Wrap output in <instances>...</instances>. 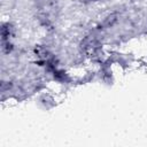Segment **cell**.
Masks as SVG:
<instances>
[{"instance_id":"cell-2","label":"cell","mask_w":147,"mask_h":147,"mask_svg":"<svg viewBox=\"0 0 147 147\" xmlns=\"http://www.w3.org/2000/svg\"><path fill=\"white\" fill-rule=\"evenodd\" d=\"M14 33V28L10 23H2L1 25V39L2 41H8Z\"/></svg>"},{"instance_id":"cell-4","label":"cell","mask_w":147,"mask_h":147,"mask_svg":"<svg viewBox=\"0 0 147 147\" xmlns=\"http://www.w3.org/2000/svg\"><path fill=\"white\" fill-rule=\"evenodd\" d=\"M13 48H14V46H13V44L9 40L8 41H2V52L3 53L9 54L13 51Z\"/></svg>"},{"instance_id":"cell-1","label":"cell","mask_w":147,"mask_h":147,"mask_svg":"<svg viewBox=\"0 0 147 147\" xmlns=\"http://www.w3.org/2000/svg\"><path fill=\"white\" fill-rule=\"evenodd\" d=\"M80 48L82 51L87 55V56H95L98 54V52L100 51L101 48V45H100V41L93 37V36H88V37H85L82 42H80Z\"/></svg>"},{"instance_id":"cell-5","label":"cell","mask_w":147,"mask_h":147,"mask_svg":"<svg viewBox=\"0 0 147 147\" xmlns=\"http://www.w3.org/2000/svg\"><path fill=\"white\" fill-rule=\"evenodd\" d=\"M85 3H91V2H96V1H99V0H83Z\"/></svg>"},{"instance_id":"cell-3","label":"cell","mask_w":147,"mask_h":147,"mask_svg":"<svg viewBox=\"0 0 147 147\" xmlns=\"http://www.w3.org/2000/svg\"><path fill=\"white\" fill-rule=\"evenodd\" d=\"M117 16L115 15V14H111V15H109L105 21H103V25L105 26H107V28H109V26H111V25H114L115 23H116V21H117V18H116Z\"/></svg>"}]
</instances>
